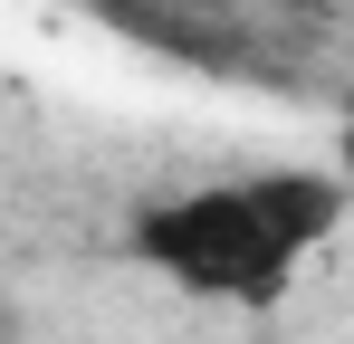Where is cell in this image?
Masks as SVG:
<instances>
[{
    "label": "cell",
    "mask_w": 354,
    "mask_h": 344,
    "mask_svg": "<svg viewBox=\"0 0 354 344\" xmlns=\"http://www.w3.org/2000/svg\"><path fill=\"white\" fill-rule=\"evenodd\" d=\"M335 229H345V182L326 163H288V172H239V182H192L173 201H144L124 249L201 306H278L288 278Z\"/></svg>",
    "instance_id": "obj_1"
}]
</instances>
